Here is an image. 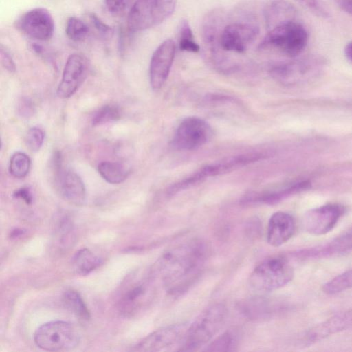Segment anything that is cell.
Wrapping results in <instances>:
<instances>
[{
	"mask_svg": "<svg viewBox=\"0 0 352 352\" xmlns=\"http://www.w3.org/2000/svg\"><path fill=\"white\" fill-rule=\"evenodd\" d=\"M207 254L204 242L192 239L177 245L163 253L157 269L169 292H183L201 272Z\"/></svg>",
	"mask_w": 352,
	"mask_h": 352,
	"instance_id": "6da1fadb",
	"label": "cell"
},
{
	"mask_svg": "<svg viewBox=\"0 0 352 352\" xmlns=\"http://www.w3.org/2000/svg\"><path fill=\"white\" fill-rule=\"evenodd\" d=\"M226 307L215 303L204 310L188 327L178 351H192L208 343L223 325Z\"/></svg>",
	"mask_w": 352,
	"mask_h": 352,
	"instance_id": "7a4b0ae2",
	"label": "cell"
},
{
	"mask_svg": "<svg viewBox=\"0 0 352 352\" xmlns=\"http://www.w3.org/2000/svg\"><path fill=\"white\" fill-rule=\"evenodd\" d=\"M294 269L289 261L282 256L265 258L250 276V287L256 292H267L277 289L289 283Z\"/></svg>",
	"mask_w": 352,
	"mask_h": 352,
	"instance_id": "3957f363",
	"label": "cell"
},
{
	"mask_svg": "<svg viewBox=\"0 0 352 352\" xmlns=\"http://www.w3.org/2000/svg\"><path fill=\"white\" fill-rule=\"evenodd\" d=\"M307 42L308 33L305 27L293 21L270 30L259 47L275 49L289 58H295L303 52Z\"/></svg>",
	"mask_w": 352,
	"mask_h": 352,
	"instance_id": "277c9868",
	"label": "cell"
},
{
	"mask_svg": "<svg viewBox=\"0 0 352 352\" xmlns=\"http://www.w3.org/2000/svg\"><path fill=\"white\" fill-rule=\"evenodd\" d=\"M177 0H136L127 18L130 32H135L154 27L170 16Z\"/></svg>",
	"mask_w": 352,
	"mask_h": 352,
	"instance_id": "5b68a950",
	"label": "cell"
},
{
	"mask_svg": "<svg viewBox=\"0 0 352 352\" xmlns=\"http://www.w3.org/2000/svg\"><path fill=\"white\" fill-rule=\"evenodd\" d=\"M34 340L37 346L42 349L65 351L78 344L80 334L72 324L56 320L41 325L34 333Z\"/></svg>",
	"mask_w": 352,
	"mask_h": 352,
	"instance_id": "8992f818",
	"label": "cell"
},
{
	"mask_svg": "<svg viewBox=\"0 0 352 352\" xmlns=\"http://www.w3.org/2000/svg\"><path fill=\"white\" fill-rule=\"evenodd\" d=\"M322 65L320 58L307 56L276 65L272 68L271 74L283 83L292 85L314 77L320 72Z\"/></svg>",
	"mask_w": 352,
	"mask_h": 352,
	"instance_id": "52a82bcc",
	"label": "cell"
},
{
	"mask_svg": "<svg viewBox=\"0 0 352 352\" xmlns=\"http://www.w3.org/2000/svg\"><path fill=\"white\" fill-rule=\"evenodd\" d=\"M211 135V127L205 120L197 117H188L178 126L173 144L179 150H194L207 143Z\"/></svg>",
	"mask_w": 352,
	"mask_h": 352,
	"instance_id": "ba28073f",
	"label": "cell"
},
{
	"mask_svg": "<svg viewBox=\"0 0 352 352\" xmlns=\"http://www.w3.org/2000/svg\"><path fill=\"white\" fill-rule=\"evenodd\" d=\"M16 28L26 36L38 41L50 39L54 32V21L45 8L32 9L16 21Z\"/></svg>",
	"mask_w": 352,
	"mask_h": 352,
	"instance_id": "9c48e42d",
	"label": "cell"
},
{
	"mask_svg": "<svg viewBox=\"0 0 352 352\" xmlns=\"http://www.w3.org/2000/svg\"><path fill=\"white\" fill-rule=\"evenodd\" d=\"M186 324H175L152 332L134 346L133 351L152 352L168 350L182 344L187 328Z\"/></svg>",
	"mask_w": 352,
	"mask_h": 352,
	"instance_id": "30bf717a",
	"label": "cell"
},
{
	"mask_svg": "<svg viewBox=\"0 0 352 352\" xmlns=\"http://www.w3.org/2000/svg\"><path fill=\"white\" fill-rule=\"evenodd\" d=\"M345 212V208L338 204H327L307 211L303 218L305 230L314 235L330 232Z\"/></svg>",
	"mask_w": 352,
	"mask_h": 352,
	"instance_id": "8fae6325",
	"label": "cell"
},
{
	"mask_svg": "<svg viewBox=\"0 0 352 352\" xmlns=\"http://www.w3.org/2000/svg\"><path fill=\"white\" fill-rule=\"evenodd\" d=\"M259 34V28L248 22H237L225 26L219 43L223 51L244 52Z\"/></svg>",
	"mask_w": 352,
	"mask_h": 352,
	"instance_id": "7c38bea8",
	"label": "cell"
},
{
	"mask_svg": "<svg viewBox=\"0 0 352 352\" xmlns=\"http://www.w3.org/2000/svg\"><path fill=\"white\" fill-rule=\"evenodd\" d=\"M89 63L82 54H71L65 65L61 81L58 86L56 94L60 98L72 96L87 76Z\"/></svg>",
	"mask_w": 352,
	"mask_h": 352,
	"instance_id": "4fadbf2b",
	"label": "cell"
},
{
	"mask_svg": "<svg viewBox=\"0 0 352 352\" xmlns=\"http://www.w3.org/2000/svg\"><path fill=\"white\" fill-rule=\"evenodd\" d=\"M53 168L58 195L72 204L82 205L86 198V189L81 177L74 170L64 168L62 164Z\"/></svg>",
	"mask_w": 352,
	"mask_h": 352,
	"instance_id": "5bb4252c",
	"label": "cell"
},
{
	"mask_svg": "<svg viewBox=\"0 0 352 352\" xmlns=\"http://www.w3.org/2000/svg\"><path fill=\"white\" fill-rule=\"evenodd\" d=\"M175 53V43L171 39H167L161 43L153 54L149 67L150 83L153 89H160L166 82Z\"/></svg>",
	"mask_w": 352,
	"mask_h": 352,
	"instance_id": "9a60e30c",
	"label": "cell"
},
{
	"mask_svg": "<svg viewBox=\"0 0 352 352\" xmlns=\"http://www.w3.org/2000/svg\"><path fill=\"white\" fill-rule=\"evenodd\" d=\"M351 327L352 308L337 314L313 327L305 332L301 342L308 346Z\"/></svg>",
	"mask_w": 352,
	"mask_h": 352,
	"instance_id": "2e32d148",
	"label": "cell"
},
{
	"mask_svg": "<svg viewBox=\"0 0 352 352\" xmlns=\"http://www.w3.org/2000/svg\"><path fill=\"white\" fill-rule=\"evenodd\" d=\"M295 229V220L290 214L276 212L269 219L267 228V243L274 247L282 245L292 237Z\"/></svg>",
	"mask_w": 352,
	"mask_h": 352,
	"instance_id": "e0dca14e",
	"label": "cell"
},
{
	"mask_svg": "<svg viewBox=\"0 0 352 352\" xmlns=\"http://www.w3.org/2000/svg\"><path fill=\"white\" fill-rule=\"evenodd\" d=\"M267 157L265 152H252L225 158L200 169L206 178L229 173L240 167Z\"/></svg>",
	"mask_w": 352,
	"mask_h": 352,
	"instance_id": "ac0fdd59",
	"label": "cell"
},
{
	"mask_svg": "<svg viewBox=\"0 0 352 352\" xmlns=\"http://www.w3.org/2000/svg\"><path fill=\"white\" fill-rule=\"evenodd\" d=\"M297 10L286 0H273L264 9V18L268 30L287 22L296 21Z\"/></svg>",
	"mask_w": 352,
	"mask_h": 352,
	"instance_id": "d6986e66",
	"label": "cell"
},
{
	"mask_svg": "<svg viewBox=\"0 0 352 352\" xmlns=\"http://www.w3.org/2000/svg\"><path fill=\"white\" fill-rule=\"evenodd\" d=\"M219 11H212L204 18L201 35L205 45L209 47L212 55L220 53L221 48L219 39L223 28H221L222 18Z\"/></svg>",
	"mask_w": 352,
	"mask_h": 352,
	"instance_id": "ffe728a7",
	"label": "cell"
},
{
	"mask_svg": "<svg viewBox=\"0 0 352 352\" xmlns=\"http://www.w3.org/2000/svg\"><path fill=\"white\" fill-rule=\"evenodd\" d=\"M310 188L311 183L309 181L300 182L278 191L253 196L251 200H252V201L273 204L293 195L305 191Z\"/></svg>",
	"mask_w": 352,
	"mask_h": 352,
	"instance_id": "44dd1931",
	"label": "cell"
},
{
	"mask_svg": "<svg viewBox=\"0 0 352 352\" xmlns=\"http://www.w3.org/2000/svg\"><path fill=\"white\" fill-rule=\"evenodd\" d=\"M101 263L102 259L87 248L79 250L72 259L74 270L80 275L90 273Z\"/></svg>",
	"mask_w": 352,
	"mask_h": 352,
	"instance_id": "7402d4cb",
	"label": "cell"
},
{
	"mask_svg": "<svg viewBox=\"0 0 352 352\" xmlns=\"http://www.w3.org/2000/svg\"><path fill=\"white\" fill-rule=\"evenodd\" d=\"M100 176L108 183L118 184L128 177V169L121 163L110 161L102 162L98 166Z\"/></svg>",
	"mask_w": 352,
	"mask_h": 352,
	"instance_id": "603a6c76",
	"label": "cell"
},
{
	"mask_svg": "<svg viewBox=\"0 0 352 352\" xmlns=\"http://www.w3.org/2000/svg\"><path fill=\"white\" fill-rule=\"evenodd\" d=\"M63 301L65 307L80 319H90V312L78 292L73 289L67 290L63 296Z\"/></svg>",
	"mask_w": 352,
	"mask_h": 352,
	"instance_id": "cb8c5ba5",
	"label": "cell"
},
{
	"mask_svg": "<svg viewBox=\"0 0 352 352\" xmlns=\"http://www.w3.org/2000/svg\"><path fill=\"white\" fill-rule=\"evenodd\" d=\"M352 289V269L334 277L323 286L326 294L333 295Z\"/></svg>",
	"mask_w": 352,
	"mask_h": 352,
	"instance_id": "d4e9b609",
	"label": "cell"
},
{
	"mask_svg": "<svg viewBox=\"0 0 352 352\" xmlns=\"http://www.w3.org/2000/svg\"><path fill=\"white\" fill-rule=\"evenodd\" d=\"M30 166L31 160L27 154L16 152L10 157L9 172L16 178H23L29 173Z\"/></svg>",
	"mask_w": 352,
	"mask_h": 352,
	"instance_id": "484cf974",
	"label": "cell"
},
{
	"mask_svg": "<svg viewBox=\"0 0 352 352\" xmlns=\"http://www.w3.org/2000/svg\"><path fill=\"white\" fill-rule=\"evenodd\" d=\"M89 32L88 25L79 18L71 16L67 19L65 33L69 39L76 42L82 41L87 36Z\"/></svg>",
	"mask_w": 352,
	"mask_h": 352,
	"instance_id": "4316f807",
	"label": "cell"
},
{
	"mask_svg": "<svg viewBox=\"0 0 352 352\" xmlns=\"http://www.w3.org/2000/svg\"><path fill=\"white\" fill-rule=\"evenodd\" d=\"M120 118L121 113L118 106L107 104L95 112L91 119V123L93 126H99L117 121Z\"/></svg>",
	"mask_w": 352,
	"mask_h": 352,
	"instance_id": "83f0119b",
	"label": "cell"
},
{
	"mask_svg": "<svg viewBox=\"0 0 352 352\" xmlns=\"http://www.w3.org/2000/svg\"><path fill=\"white\" fill-rule=\"evenodd\" d=\"M179 46L181 50L190 52L199 51V45L195 41L192 30L187 21H182L179 30Z\"/></svg>",
	"mask_w": 352,
	"mask_h": 352,
	"instance_id": "f1b7e54d",
	"label": "cell"
},
{
	"mask_svg": "<svg viewBox=\"0 0 352 352\" xmlns=\"http://www.w3.org/2000/svg\"><path fill=\"white\" fill-rule=\"evenodd\" d=\"M236 344L234 337L230 332H226L212 341L206 348L207 351H228L233 350Z\"/></svg>",
	"mask_w": 352,
	"mask_h": 352,
	"instance_id": "f546056e",
	"label": "cell"
},
{
	"mask_svg": "<svg viewBox=\"0 0 352 352\" xmlns=\"http://www.w3.org/2000/svg\"><path fill=\"white\" fill-rule=\"evenodd\" d=\"M44 132L38 127H32L28 130L25 141L28 148L32 152H37L41 148L44 141Z\"/></svg>",
	"mask_w": 352,
	"mask_h": 352,
	"instance_id": "4dcf8cb0",
	"label": "cell"
},
{
	"mask_svg": "<svg viewBox=\"0 0 352 352\" xmlns=\"http://www.w3.org/2000/svg\"><path fill=\"white\" fill-rule=\"evenodd\" d=\"M145 289L143 285H138L130 289L123 299L124 309L131 310L144 296Z\"/></svg>",
	"mask_w": 352,
	"mask_h": 352,
	"instance_id": "1f68e13d",
	"label": "cell"
},
{
	"mask_svg": "<svg viewBox=\"0 0 352 352\" xmlns=\"http://www.w3.org/2000/svg\"><path fill=\"white\" fill-rule=\"evenodd\" d=\"M131 0H105L108 11L114 15L124 13L129 7Z\"/></svg>",
	"mask_w": 352,
	"mask_h": 352,
	"instance_id": "d6a6232c",
	"label": "cell"
},
{
	"mask_svg": "<svg viewBox=\"0 0 352 352\" xmlns=\"http://www.w3.org/2000/svg\"><path fill=\"white\" fill-rule=\"evenodd\" d=\"M90 21L94 28L104 38L111 37L113 33V28L103 22L95 14L89 15Z\"/></svg>",
	"mask_w": 352,
	"mask_h": 352,
	"instance_id": "836d02e7",
	"label": "cell"
},
{
	"mask_svg": "<svg viewBox=\"0 0 352 352\" xmlns=\"http://www.w3.org/2000/svg\"><path fill=\"white\" fill-rule=\"evenodd\" d=\"M17 110L21 117L28 118L34 113V104L30 98L22 97L19 101Z\"/></svg>",
	"mask_w": 352,
	"mask_h": 352,
	"instance_id": "e575fe53",
	"label": "cell"
},
{
	"mask_svg": "<svg viewBox=\"0 0 352 352\" xmlns=\"http://www.w3.org/2000/svg\"><path fill=\"white\" fill-rule=\"evenodd\" d=\"M305 8L317 16L325 17L328 15L319 0H296Z\"/></svg>",
	"mask_w": 352,
	"mask_h": 352,
	"instance_id": "d590c367",
	"label": "cell"
},
{
	"mask_svg": "<svg viewBox=\"0 0 352 352\" xmlns=\"http://www.w3.org/2000/svg\"><path fill=\"white\" fill-rule=\"evenodd\" d=\"M0 54L1 61L4 68L10 72H15L16 66L14 62L10 53L3 47V45H1Z\"/></svg>",
	"mask_w": 352,
	"mask_h": 352,
	"instance_id": "8d00e7d4",
	"label": "cell"
},
{
	"mask_svg": "<svg viewBox=\"0 0 352 352\" xmlns=\"http://www.w3.org/2000/svg\"><path fill=\"white\" fill-rule=\"evenodd\" d=\"M13 197L23 200L28 205H31L33 202V195L29 187H21L16 190Z\"/></svg>",
	"mask_w": 352,
	"mask_h": 352,
	"instance_id": "74e56055",
	"label": "cell"
},
{
	"mask_svg": "<svg viewBox=\"0 0 352 352\" xmlns=\"http://www.w3.org/2000/svg\"><path fill=\"white\" fill-rule=\"evenodd\" d=\"M341 10L352 15V0H334Z\"/></svg>",
	"mask_w": 352,
	"mask_h": 352,
	"instance_id": "f35d334b",
	"label": "cell"
},
{
	"mask_svg": "<svg viewBox=\"0 0 352 352\" xmlns=\"http://www.w3.org/2000/svg\"><path fill=\"white\" fill-rule=\"evenodd\" d=\"M344 52L346 58L352 63V41L345 45Z\"/></svg>",
	"mask_w": 352,
	"mask_h": 352,
	"instance_id": "ab89813d",
	"label": "cell"
},
{
	"mask_svg": "<svg viewBox=\"0 0 352 352\" xmlns=\"http://www.w3.org/2000/svg\"><path fill=\"white\" fill-rule=\"evenodd\" d=\"M25 230H24L23 229L16 228L10 232V236L11 239H15L21 236H23L25 234Z\"/></svg>",
	"mask_w": 352,
	"mask_h": 352,
	"instance_id": "60d3db41",
	"label": "cell"
}]
</instances>
